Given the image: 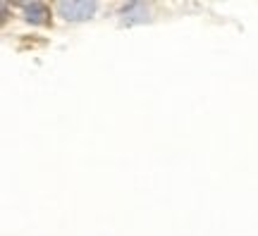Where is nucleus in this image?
Here are the masks:
<instances>
[{"mask_svg": "<svg viewBox=\"0 0 258 236\" xmlns=\"http://www.w3.org/2000/svg\"><path fill=\"white\" fill-rule=\"evenodd\" d=\"M22 12H24V19H27L29 24H48V17H50V10L43 5V3H38V0H31V3H22L19 5Z\"/></svg>", "mask_w": 258, "mask_h": 236, "instance_id": "nucleus-3", "label": "nucleus"}, {"mask_svg": "<svg viewBox=\"0 0 258 236\" xmlns=\"http://www.w3.org/2000/svg\"><path fill=\"white\" fill-rule=\"evenodd\" d=\"M151 22V5L148 3H124L120 8V24L122 27H134V24H146Z\"/></svg>", "mask_w": 258, "mask_h": 236, "instance_id": "nucleus-2", "label": "nucleus"}, {"mask_svg": "<svg viewBox=\"0 0 258 236\" xmlns=\"http://www.w3.org/2000/svg\"><path fill=\"white\" fill-rule=\"evenodd\" d=\"M55 12L64 22H89L93 15L98 12V3L96 0H60L55 5Z\"/></svg>", "mask_w": 258, "mask_h": 236, "instance_id": "nucleus-1", "label": "nucleus"}]
</instances>
